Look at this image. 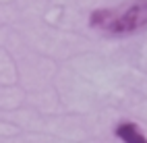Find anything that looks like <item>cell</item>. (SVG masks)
<instances>
[{
    "label": "cell",
    "instance_id": "obj_1",
    "mask_svg": "<svg viewBox=\"0 0 147 143\" xmlns=\"http://www.w3.org/2000/svg\"><path fill=\"white\" fill-rule=\"evenodd\" d=\"M89 23L93 29L110 37H124L147 29V0H133L116 8H97Z\"/></svg>",
    "mask_w": 147,
    "mask_h": 143
},
{
    "label": "cell",
    "instance_id": "obj_2",
    "mask_svg": "<svg viewBox=\"0 0 147 143\" xmlns=\"http://www.w3.org/2000/svg\"><path fill=\"white\" fill-rule=\"evenodd\" d=\"M114 133L122 143H147V137L133 122H120V125L114 129Z\"/></svg>",
    "mask_w": 147,
    "mask_h": 143
}]
</instances>
